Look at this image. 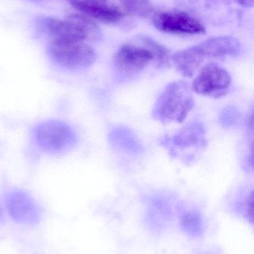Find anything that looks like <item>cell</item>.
<instances>
[{"instance_id":"7a4b0ae2","label":"cell","mask_w":254,"mask_h":254,"mask_svg":"<svg viewBox=\"0 0 254 254\" xmlns=\"http://www.w3.org/2000/svg\"><path fill=\"white\" fill-rule=\"evenodd\" d=\"M40 24L42 31L54 42L94 41L100 36L97 24L85 14L74 13L64 20L43 18Z\"/></svg>"},{"instance_id":"9a60e30c","label":"cell","mask_w":254,"mask_h":254,"mask_svg":"<svg viewBox=\"0 0 254 254\" xmlns=\"http://www.w3.org/2000/svg\"><path fill=\"white\" fill-rule=\"evenodd\" d=\"M126 11L134 15L146 16L152 11L149 0H119Z\"/></svg>"},{"instance_id":"52a82bcc","label":"cell","mask_w":254,"mask_h":254,"mask_svg":"<svg viewBox=\"0 0 254 254\" xmlns=\"http://www.w3.org/2000/svg\"><path fill=\"white\" fill-rule=\"evenodd\" d=\"M152 61L153 55L148 48L124 45L113 59L115 69L123 77H131L141 72Z\"/></svg>"},{"instance_id":"2e32d148","label":"cell","mask_w":254,"mask_h":254,"mask_svg":"<svg viewBox=\"0 0 254 254\" xmlns=\"http://www.w3.org/2000/svg\"><path fill=\"white\" fill-rule=\"evenodd\" d=\"M240 115L238 110L234 107L225 109L219 116V122L222 127H231L238 121Z\"/></svg>"},{"instance_id":"5bb4252c","label":"cell","mask_w":254,"mask_h":254,"mask_svg":"<svg viewBox=\"0 0 254 254\" xmlns=\"http://www.w3.org/2000/svg\"><path fill=\"white\" fill-rule=\"evenodd\" d=\"M142 40L145 46L152 52L154 61L156 63L158 67H166L169 64V52L167 48L148 37H143Z\"/></svg>"},{"instance_id":"6da1fadb","label":"cell","mask_w":254,"mask_h":254,"mask_svg":"<svg viewBox=\"0 0 254 254\" xmlns=\"http://www.w3.org/2000/svg\"><path fill=\"white\" fill-rule=\"evenodd\" d=\"M191 87L186 81L171 82L161 92L154 106L152 116L161 123H182L195 107Z\"/></svg>"},{"instance_id":"3957f363","label":"cell","mask_w":254,"mask_h":254,"mask_svg":"<svg viewBox=\"0 0 254 254\" xmlns=\"http://www.w3.org/2000/svg\"><path fill=\"white\" fill-rule=\"evenodd\" d=\"M34 136L37 145L45 152L61 154L77 144L76 131L68 124L60 121H47L35 127Z\"/></svg>"},{"instance_id":"9c48e42d","label":"cell","mask_w":254,"mask_h":254,"mask_svg":"<svg viewBox=\"0 0 254 254\" xmlns=\"http://www.w3.org/2000/svg\"><path fill=\"white\" fill-rule=\"evenodd\" d=\"M195 46L203 61L237 56L241 49L239 40L231 36L213 37Z\"/></svg>"},{"instance_id":"7c38bea8","label":"cell","mask_w":254,"mask_h":254,"mask_svg":"<svg viewBox=\"0 0 254 254\" xmlns=\"http://www.w3.org/2000/svg\"><path fill=\"white\" fill-rule=\"evenodd\" d=\"M171 61L177 71L185 77H193L204 63L195 46L176 52Z\"/></svg>"},{"instance_id":"4fadbf2b","label":"cell","mask_w":254,"mask_h":254,"mask_svg":"<svg viewBox=\"0 0 254 254\" xmlns=\"http://www.w3.org/2000/svg\"><path fill=\"white\" fill-rule=\"evenodd\" d=\"M180 225L182 231L192 238H198L204 232V222L201 213L193 210H186L181 213Z\"/></svg>"},{"instance_id":"d6986e66","label":"cell","mask_w":254,"mask_h":254,"mask_svg":"<svg viewBox=\"0 0 254 254\" xmlns=\"http://www.w3.org/2000/svg\"><path fill=\"white\" fill-rule=\"evenodd\" d=\"M98 1H106L107 0H98Z\"/></svg>"},{"instance_id":"8992f818","label":"cell","mask_w":254,"mask_h":254,"mask_svg":"<svg viewBox=\"0 0 254 254\" xmlns=\"http://www.w3.org/2000/svg\"><path fill=\"white\" fill-rule=\"evenodd\" d=\"M153 23L159 31L167 34L195 35L204 34V25L186 12L163 11L157 13Z\"/></svg>"},{"instance_id":"8fae6325","label":"cell","mask_w":254,"mask_h":254,"mask_svg":"<svg viewBox=\"0 0 254 254\" xmlns=\"http://www.w3.org/2000/svg\"><path fill=\"white\" fill-rule=\"evenodd\" d=\"M108 138L114 149L125 153L136 155L141 153L144 149L135 133L127 127H115L109 133Z\"/></svg>"},{"instance_id":"5b68a950","label":"cell","mask_w":254,"mask_h":254,"mask_svg":"<svg viewBox=\"0 0 254 254\" xmlns=\"http://www.w3.org/2000/svg\"><path fill=\"white\" fill-rule=\"evenodd\" d=\"M231 83L232 80L228 71L212 63L200 68L192 81L191 89L201 96L220 98L229 92Z\"/></svg>"},{"instance_id":"30bf717a","label":"cell","mask_w":254,"mask_h":254,"mask_svg":"<svg viewBox=\"0 0 254 254\" xmlns=\"http://www.w3.org/2000/svg\"><path fill=\"white\" fill-rule=\"evenodd\" d=\"M71 5L83 14L105 23L119 22L124 13L115 6L98 0H70Z\"/></svg>"},{"instance_id":"277c9868","label":"cell","mask_w":254,"mask_h":254,"mask_svg":"<svg viewBox=\"0 0 254 254\" xmlns=\"http://www.w3.org/2000/svg\"><path fill=\"white\" fill-rule=\"evenodd\" d=\"M48 54L55 64L70 69L89 68L97 58L95 50L85 42L51 41Z\"/></svg>"},{"instance_id":"ba28073f","label":"cell","mask_w":254,"mask_h":254,"mask_svg":"<svg viewBox=\"0 0 254 254\" xmlns=\"http://www.w3.org/2000/svg\"><path fill=\"white\" fill-rule=\"evenodd\" d=\"M162 143L173 155L177 151L202 150L207 146L205 127L201 122H191L174 135L164 138Z\"/></svg>"},{"instance_id":"ac0fdd59","label":"cell","mask_w":254,"mask_h":254,"mask_svg":"<svg viewBox=\"0 0 254 254\" xmlns=\"http://www.w3.org/2000/svg\"><path fill=\"white\" fill-rule=\"evenodd\" d=\"M200 254H218L216 253H213V252H206V253H202Z\"/></svg>"},{"instance_id":"e0dca14e","label":"cell","mask_w":254,"mask_h":254,"mask_svg":"<svg viewBox=\"0 0 254 254\" xmlns=\"http://www.w3.org/2000/svg\"><path fill=\"white\" fill-rule=\"evenodd\" d=\"M239 4L245 7H252L254 5V0H237Z\"/></svg>"}]
</instances>
